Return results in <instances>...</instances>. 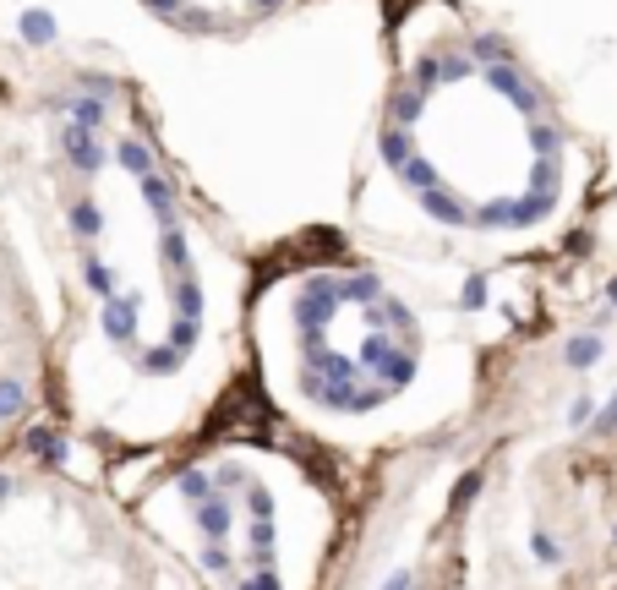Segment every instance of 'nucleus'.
I'll return each mask as SVG.
<instances>
[{
  "instance_id": "obj_1",
  "label": "nucleus",
  "mask_w": 617,
  "mask_h": 590,
  "mask_svg": "<svg viewBox=\"0 0 617 590\" xmlns=\"http://www.w3.org/2000/svg\"><path fill=\"white\" fill-rule=\"evenodd\" d=\"M377 153L432 224L465 235L530 230L563 191V131L481 33L416 55Z\"/></svg>"
},
{
  "instance_id": "obj_2",
  "label": "nucleus",
  "mask_w": 617,
  "mask_h": 590,
  "mask_svg": "<svg viewBox=\"0 0 617 590\" xmlns=\"http://www.w3.org/2000/svg\"><path fill=\"white\" fill-rule=\"evenodd\" d=\"M569 361H574V367H596V361H602V339H596V334L574 339V345H569Z\"/></svg>"
},
{
  "instance_id": "obj_3",
  "label": "nucleus",
  "mask_w": 617,
  "mask_h": 590,
  "mask_svg": "<svg viewBox=\"0 0 617 590\" xmlns=\"http://www.w3.org/2000/svg\"><path fill=\"white\" fill-rule=\"evenodd\" d=\"M16 405H22V388L16 383H0V416H11Z\"/></svg>"
}]
</instances>
